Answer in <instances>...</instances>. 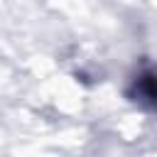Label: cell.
Returning a JSON list of instances; mask_svg holds the SVG:
<instances>
[{
    "mask_svg": "<svg viewBox=\"0 0 157 157\" xmlns=\"http://www.w3.org/2000/svg\"><path fill=\"white\" fill-rule=\"evenodd\" d=\"M128 96L132 103L157 113V69L155 66H142L128 88Z\"/></svg>",
    "mask_w": 157,
    "mask_h": 157,
    "instance_id": "1",
    "label": "cell"
}]
</instances>
